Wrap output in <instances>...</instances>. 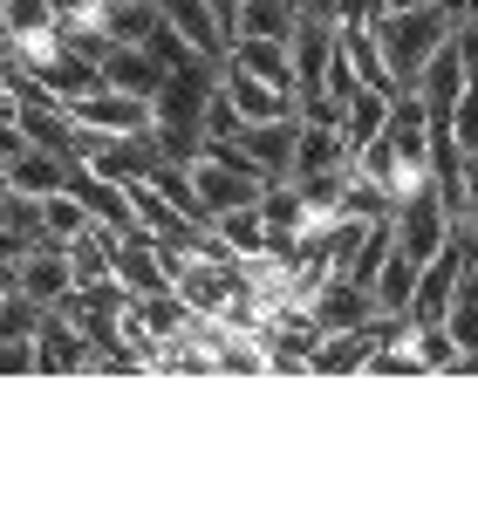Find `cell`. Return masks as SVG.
Instances as JSON below:
<instances>
[{
    "label": "cell",
    "mask_w": 478,
    "mask_h": 512,
    "mask_svg": "<svg viewBox=\"0 0 478 512\" xmlns=\"http://www.w3.org/2000/svg\"><path fill=\"white\" fill-rule=\"evenodd\" d=\"M335 21H308V14H294V103L301 96H328L321 82H328V62H335Z\"/></svg>",
    "instance_id": "cell-11"
},
{
    "label": "cell",
    "mask_w": 478,
    "mask_h": 512,
    "mask_svg": "<svg viewBox=\"0 0 478 512\" xmlns=\"http://www.w3.org/2000/svg\"><path fill=\"white\" fill-rule=\"evenodd\" d=\"M294 137H301V117H260L246 123L239 117L226 137H212L219 151H233L239 164H253L267 185H280V178H294Z\"/></svg>",
    "instance_id": "cell-4"
},
{
    "label": "cell",
    "mask_w": 478,
    "mask_h": 512,
    "mask_svg": "<svg viewBox=\"0 0 478 512\" xmlns=\"http://www.w3.org/2000/svg\"><path fill=\"white\" fill-rule=\"evenodd\" d=\"M14 253H21V239H14L7 226H0V267H14Z\"/></svg>",
    "instance_id": "cell-35"
},
{
    "label": "cell",
    "mask_w": 478,
    "mask_h": 512,
    "mask_svg": "<svg viewBox=\"0 0 478 512\" xmlns=\"http://www.w3.org/2000/svg\"><path fill=\"white\" fill-rule=\"evenodd\" d=\"M185 171H192V198H199V219H205V226H212L219 212H233V205H253V198L267 192V178H260L253 164H239L233 151H219L212 137H205V151L185 164Z\"/></svg>",
    "instance_id": "cell-3"
},
{
    "label": "cell",
    "mask_w": 478,
    "mask_h": 512,
    "mask_svg": "<svg viewBox=\"0 0 478 512\" xmlns=\"http://www.w3.org/2000/svg\"><path fill=\"white\" fill-rule=\"evenodd\" d=\"M14 151H28V137H21V123H0V164L14 158Z\"/></svg>",
    "instance_id": "cell-33"
},
{
    "label": "cell",
    "mask_w": 478,
    "mask_h": 512,
    "mask_svg": "<svg viewBox=\"0 0 478 512\" xmlns=\"http://www.w3.org/2000/svg\"><path fill=\"white\" fill-rule=\"evenodd\" d=\"M123 192H130V212H137V233H151V239H164V246H185V253H199L205 219L178 212V205H171V198H164L151 178H137V185H123Z\"/></svg>",
    "instance_id": "cell-9"
},
{
    "label": "cell",
    "mask_w": 478,
    "mask_h": 512,
    "mask_svg": "<svg viewBox=\"0 0 478 512\" xmlns=\"http://www.w3.org/2000/svg\"><path fill=\"white\" fill-rule=\"evenodd\" d=\"M219 96H226L246 123H260V117H301L294 89H274V82L246 76V69H219Z\"/></svg>",
    "instance_id": "cell-13"
},
{
    "label": "cell",
    "mask_w": 478,
    "mask_h": 512,
    "mask_svg": "<svg viewBox=\"0 0 478 512\" xmlns=\"http://www.w3.org/2000/svg\"><path fill=\"white\" fill-rule=\"evenodd\" d=\"M390 103H397L390 89H356V96L342 103V123H335V130H342V144H349V158H356V164H362V151L383 137V123H390Z\"/></svg>",
    "instance_id": "cell-16"
},
{
    "label": "cell",
    "mask_w": 478,
    "mask_h": 512,
    "mask_svg": "<svg viewBox=\"0 0 478 512\" xmlns=\"http://www.w3.org/2000/svg\"><path fill=\"white\" fill-rule=\"evenodd\" d=\"M342 164H356L349 144H342V130L301 117V137H294V178H308V171H342Z\"/></svg>",
    "instance_id": "cell-20"
},
{
    "label": "cell",
    "mask_w": 478,
    "mask_h": 512,
    "mask_svg": "<svg viewBox=\"0 0 478 512\" xmlns=\"http://www.w3.org/2000/svg\"><path fill=\"white\" fill-rule=\"evenodd\" d=\"M219 69L226 62H185V69H171L158 82V96H151V137H158V151L171 164H192L205 151V103H212V89H219Z\"/></svg>",
    "instance_id": "cell-1"
},
{
    "label": "cell",
    "mask_w": 478,
    "mask_h": 512,
    "mask_svg": "<svg viewBox=\"0 0 478 512\" xmlns=\"http://www.w3.org/2000/svg\"><path fill=\"white\" fill-rule=\"evenodd\" d=\"M239 35H267V41H294V0H239V21H233V41Z\"/></svg>",
    "instance_id": "cell-24"
},
{
    "label": "cell",
    "mask_w": 478,
    "mask_h": 512,
    "mask_svg": "<svg viewBox=\"0 0 478 512\" xmlns=\"http://www.w3.org/2000/svg\"><path fill=\"white\" fill-rule=\"evenodd\" d=\"M308 321H315L321 335H335V328H369V321H376V294L349 274H328L315 294H308Z\"/></svg>",
    "instance_id": "cell-10"
},
{
    "label": "cell",
    "mask_w": 478,
    "mask_h": 512,
    "mask_svg": "<svg viewBox=\"0 0 478 512\" xmlns=\"http://www.w3.org/2000/svg\"><path fill=\"white\" fill-rule=\"evenodd\" d=\"M403 7H417V0H383V14H403ZM383 14H376V21H383Z\"/></svg>",
    "instance_id": "cell-36"
},
{
    "label": "cell",
    "mask_w": 478,
    "mask_h": 512,
    "mask_svg": "<svg viewBox=\"0 0 478 512\" xmlns=\"http://www.w3.org/2000/svg\"><path fill=\"white\" fill-rule=\"evenodd\" d=\"M0 226L21 239V246H28V239H48V226H41V198H28V192L0 198Z\"/></svg>",
    "instance_id": "cell-29"
},
{
    "label": "cell",
    "mask_w": 478,
    "mask_h": 512,
    "mask_svg": "<svg viewBox=\"0 0 478 512\" xmlns=\"http://www.w3.org/2000/svg\"><path fill=\"white\" fill-rule=\"evenodd\" d=\"M69 185V164L55 158V151H41V144H28V151H14L7 158V192H28V198H48Z\"/></svg>",
    "instance_id": "cell-19"
},
{
    "label": "cell",
    "mask_w": 478,
    "mask_h": 512,
    "mask_svg": "<svg viewBox=\"0 0 478 512\" xmlns=\"http://www.w3.org/2000/svg\"><path fill=\"white\" fill-rule=\"evenodd\" d=\"M41 226H48V239H62V246H69V239L89 233L96 219H89V212H82V198L69 192V185H62V192H48V198H41Z\"/></svg>",
    "instance_id": "cell-27"
},
{
    "label": "cell",
    "mask_w": 478,
    "mask_h": 512,
    "mask_svg": "<svg viewBox=\"0 0 478 512\" xmlns=\"http://www.w3.org/2000/svg\"><path fill=\"white\" fill-rule=\"evenodd\" d=\"M342 55H349V69H356L362 89H390L397 96V82H390V69H383V48H376V28H342Z\"/></svg>",
    "instance_id": "cell-23"
},
{
    "label": "cell",
    "mask_w": 478,
    "mask_h": 512,
    "mask_svg": "<svg viewBox=\"0 0 478 512\" xmlns=\"http://www.w3.org/2000/svg\"><path fill=\"white\" fill-rule=\"evenodd\" d=\"M171 76L158 55L144 48V41H110L103 48V82L110 89H130V96H158V82Z\"/></svg>",
    "instance_id": "cell-14"
},
{
    "label": "cell",
    "mask_w": 478,
    "mask_h": 512,
    "mask_svg": "<svg viewBox=\"0 0 478 512\" xmlns=\"http://www.w3.org/2000/svg\"><path fill=\"white\" fill-rule=\"evenodd\" d=\"M458 21H465V28H478V0H465V14H458Z\"/></svg>",
    "instance_id": "cell-37"
},
{
    "label": "cell",
    "mask_w": 478,
    "mask_h": 512,
    "mask_svg": "<svg viewBox=\"0 0 478 512\" xmlns=\"http://www.w3.org/2000/svg\"><path fill=\"white\" fill-rule=\"evenodd\" d=\"M417 260L403 253V246H390V260L376 267V280H369V294H376V315H390V321H410V294H417Z\"/></svg>",
    "instance_id": "cell-17"
},
{
    "label": "cell",
    "mask_w": 478,
    "mask_h": 512,
    "mask_svg": "<svg viewBox=\"0 0 478 512\" xmlns=\"http://www.w3.org/2000/svg\"><path fill=\"white\" fill-rule=\"evenodd\" d=\"M451 48H458V62H465V82H478V28H451Z\"/></svg>",
    "instance_id": "cell-32"
},
{
    "label": "cell",
    "mask_w": 478,
    "mask_h": 512,
    "mask_svg": "<svg viewBox=\"0 0 478 512\" xmlns=\"http://www.w3.org/2000/svg\"><path fill=\"white\" fill-rule=\"evenodd\" d=\"M212 233L226 239L239 260L267 253V219H260V198H253V205H233V212H219V219H212Z\"/></svg>",
    "instance_id": "cell-25"
},
{
    "label": "cell",
    "mask_w": 478,
    "mask_h": 512,
    "mask_svg": "<svg viewBox=\"0 0 478 512\" xmlns=\"http://www.w3.org/2000/svg\"><path fill=\"white\" fill-rule=\"evenodd\" d=\"M28 76H41L62 103H76V96H89V89H103V62H96V55H76V48H62L55 62H41V69H28Z\"/></svg>",
    "instance_id": "cell-21"
},
{
    "label": "cell",
    "mask_w": 478,
    "mask_h": 512,
    "mask_svg": "<svg viewBox=\"0 0 478 512\" xmlns=\"http://www.w3.org/2000/svg\"><path fill=\"white\" fill-rule=\"evenodd\" d=\"M0 14H7V35L28 41V35H48L62 14H55V0H0Z\"/></svg>",
    "instance_id": "cell-28"
},
{
    "label": "cell",
    "mask_w": 478,
    "mask_h": 512,
    "mask_svg": "<svg viewBox=\"0 0 478 512\" xmlns=\"http://www.w3.org/2000/svg\"><path fill=\"white\" fill-rule=\"evenodd\" d=\"M35 369L41 376H76V369H103V349L82 335L76 321L62 308H41V328H35Z\"/></svg>",
    "instance_id": "cell-6"
},
{
    "label": "cell",
    "mask_w": 478,
    "mask_h": 512,
    "mask_svg": "<svg viewBox=\"0 0 478 512\" xmlns=\"http://www.w3.org/2000/svg\"><path fill=\"white\" fill-rule=\"evenodd\" d=\"M226 69H246V76L274 82V89H294V41L239 35V41H226Z\"/></svg>",
    "instance_id": "cell-15"
},
{
    "label": "cell",
    "mask_w": 478,
    "mask_h": 512,
    "mask_svg": "<svg viewBox=\"0 0 478 512\" xmlns=\"http://www.w3.org/2000/svg\"><path fill=\"white\" fill-rule=\"evenodd\" d=\"M444 239H451V205H444L438 185H424V192L397 198V246L410 253V260H417V267L438 253Z\"/></svg>",
    "instance_id": "cell-7"
},
{
    "label": "cell",
    "mask_w": 478,
    "mask_h": 512,
    "mask_svg": "<svg viewBox=\"0 0 478 512\" xmlns=\"http://www.w3.org/2000/svg\"><path fill=\"white\" fill-rule=\"evenodd\" d=\"M417 96H424V110H438V117H451V103H458V89H465V62H458V48L444 41L438 55L424 62V76L410 82Z\"/></svg>",
    "instance_id": "cell-22"
},
{
    "label": "cell",
    "mask_w": 478,
    "mask_h": 512,
    "mask_svg": "<svg viewBox=\"0 0 478 512\" xmlns=\"http://www.w3.org/2000/svg\"><path fill=\"white\" fill-rule=\"evenodd\" d=\"M0 376H35V335H0Z\"/></svg>",
    "instance_id": "cell-31"
},
{
    "label": "cell",
    "mask_w": 478,
    "mask_h": 512,
    "mask_svg": "<svg viewBox=\"0 0 478 512\" xmlns=\"http://www.w3.org/2000/svg\"><path fill=\"white\" fill-rule=\"evenodd\" d=\"M451 137H458L465 158H478V82H465L458 103H451Z\"/></svg>",
    "instance_id": "cell-30"
},
{
    "label": "cell",
    "mask_w": 478,
    "mask_h": 512,
    "mask_svg": "<svg viewBox=\"0 0 478 512\" xmlns=\"http://www.w3.org/2000/svg\"><path fill=\"white\" fill-rule=\"evenodd\" d=\"M158 14L192 41V48H199L205 62H226V28L212 21V7H205V0H158Z\"/></svg>",
    "instance_id": "cell-18"
},
{
    "label": "cell",
    "mask_w": 478,
    "mask_h": 512,
    "mask_svg": "<svg viewBox=\"0 0 478 512\" xmlns=\"http://www.w3.org/2000/svg\"><path fill=\"white\" fill-rule=\"evenodd\" d=\"M465 219H472V233H478V198H472V212H465Z\"/></svg>",
    "instance_id": "cell-38"
},
{
    "label": "cell",
    "mask_w": 478,
    "mask_h": 512,
    "mask_svg": "<svg viewBox=\"0 0 478 512\" xmlns=\"http://www.w3.org/2000/svg\"><path fill=\"white\" fill-rule=\"evenodd\" d=\"M69 117L82 130H103V137H137V130H151V96H130V89H89L69 103Z\"/></svg>",
    "instance_id": "cell-8"
},
{
    "label": "cell",
    "mask_w": 478,
    "mask_h": 512,
    "mask_svg": "<svg viewBox=\"0 0 478 512\" xmlns=\"http://www.w3.org/2000/svg\"><path fill=\"white\" fill-rule=\"evenodd\" d=\"M69 192L82 198V212H89L96 226H110V233H137L130 192H123L117 178H103V171H89V164H69Z\"/></svg>",
    "instance_id": "cell-12"
},
{
    "label": "cell",
    "mask_w": 478,
    "mask_h": 512,
    "mask_svg": "<svg viewBox=\"0 0 478 512\" xmlns=\"http://www.w3.org/2000/svg\"><path fill=\"white\" fill-rule=\"evenodd\" d=\"M14 287L41 301V308H55L69 287H76V260H69V246L62 239H28L21 253H14Z\"/></svg>",
    "instance_id": "cell-5"
},
{
    "label": "cell",
    "mask_w": 478,
    "mask_h": 512,
    "mask_svg": "<svg viewBox=\"0 0 478 512\" xmlns=\"http://www.w3.org/2000/svg\"><path fill=\"white\" fill-rule=\"evenodd\" d=\"M0 198H7V164H0Z\"/></svg>",
    "instance_id": "cell-39"
},
{
    "label": "cell",
    "mask_w": 478,
    "mask_h": 512,
    "mask_svg": "<svg viewBox=\"0 0 478 512\" xmlns=\"http://www.w3.org/2000/svg\"><path fill=\"white\" fill-rule=\"evenodd\" d=\"M205 7H212V21H219V28H226V41H233V21H239V0H205Z\"/></svg>",
    "instance_id": "cell-34"
},
{
    "label": "cell",
    "mask_w": 478,
    "mask_h": 512,
    "mask_svg": "<svg viewBox=\"0 0 478 512\" xmlns=\"http://www.w3.org/2000/svg\"><path fill=\"white\" fill-rule=\"evenodd\" d=\"M376 28V48H383V69L397 82V96L410 82L424 76V62L438 55L451 28H458V7L451 0H417V7H403V14H383V21H369Z\"/></svg>",
    "instance_id": "cell-2"
},
{
    "label": "cell",
    "mask_w": 478,
    "mask_h": 512,
    "mask_svg": "<svg viewBox=\"0 0 478 512\" xmlns=\"http://www.w3.org/2000/svg\"><path fill=\"white\" fill-rule=\"evenodd\" d=\"M110 226H89V233L69 239V260H76V287H89V280H110Z\"/></svg>",
    "instance_id": "cell-26"
}]
</instances>
